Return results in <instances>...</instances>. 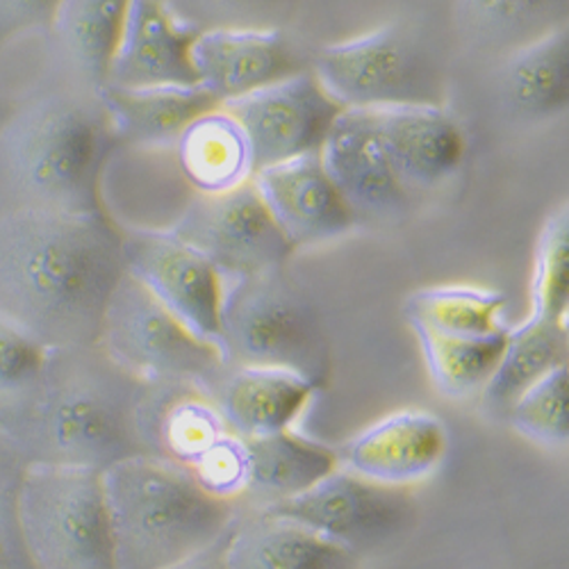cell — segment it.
<instances>
[{
	"mask_svg": "<svg viewBox=\"0 0 569 569\" xmlns=\"http://www.w3.org/2000/svg\"><path fill=\"white\" fill-rule=\"evenodd\" d=\"M189 32L167 12L162 0H128L106 87L153 89L197 84L189 62Z\"/></svg>",
	"mask_w": 569,
	"mask_h": 569,
	"instance_id": "obj_18",
	"label": "cell"
},
{
	"mask_svg": "<svg viewBox=\"0 0 569 569\" xmlns=\"http://www.w3.org/2000/svg\"><path fill=\"white\" fill-rule=\"evenodd\" d=\"M317 386L273 367H230L208 388L228 431L244 440L292 431Z\"/></svg>",
	"mask_w": 569,
	"mask_h": 569,
	"instance_id": "obj_22",
	"label": "cell"
},
{
	"mask_svg": "<svg viewBox=\"0 0 569 569\" xmlns=\"http://www.w3.org/2000/svg\"><path fill=\"white\" fill-rule=\"evenodd\" d=\"M128 0H60L43 28L46 80L99 97L119 39Z\"/></svg>",
	"mask_w": 569,
	"mask_h": 569,
	"instance_id": "obj_16",
	"label": "cell"
},
{
	"mask_svg": "<svg viewBox=\"0 0 569 569\" xmlns=\"http://www.w3.org/2000/svg\"><path fill=\"white\" fill-rule=\"evenodd\" d=\"M167 12L189 32L203 30H280L299 0H162Z\"/></svg>",
	"mask_w": 569,
	"mask_h": 569,
	"instance_id": "obj_33",
	"label": "cell"
},
{
	"mask_svg": "<svg viewBox=\"0 0 569 569\" xmlns=\"http://www.w3.org/2000/svg\"><path fill=\"white\" fill-rule=\"evenodd\" d=\"M60 0H0V51L26 34H41Z\"/></svg>",
	"mask_w": 569,
	"mask_h": 569,
	"instance_id": "obj_36",
	"label": "cell"
},
{
	"mask_svg": "<svg viewBox=\"0 0 569 569\" xmlns=\"http://www.w3.org/2000/svg\"><path fill=\"white\" fill-rule=\"evenodd\" d=\"M117 149L167 151L173 149L182 130L217 103L199 84L112 89L99 93Z\"/></svg>",
	"mask_w": 569,
	"mask_h": 569,
	"instance_id": "obj_24",
	"label": "cell"
},
{
	"mask_svg": "<svg viewBox=\"0 0 569 569\" xmlns=\"http://www.w3.org/2000/svg\"><path fill=\"white\" fill-rule=\"evenodd\" d=\"M569 312V206L551 210L536 244L529 319L567 326Z\"/></svg>",
	"mask_w": 569,
	"mask_h": 569,
	"instance_id": "obj_31",
	"label": "cell"
},
{
	"mask_svg": "<svg viewBox=\"0 0 569 569\" xmlns=\"http://www.w3.org/2000/svg\"><path fill=\"white\" fill-rule=\"evenodd\" d=\"M569 0H456L453 28L467 51L495 60L567 26Z\"/></svg>",
	"mask_w": 569,
	"mask_h": 569,
	"instance_id": "obj_26",
	"label": "cell"
},
{
	"mask_svg": "<svg viewBox=\"0 0 569 569\" xmlns=\"http://www.w3.org/2000/svg\"><path fill=\"white\" fill-rule=\"evenodd\" d=\"M506 297L473 284H438L412 292L403 303L408 326H421L442 336L492 338L506 333Z\"/></svg>",
	"mask_w": 569,
	"mask_h": 569,
	"instance_id": "obj_29",
	"label": "cell"
},
{
	"mask_svg": "<svg viewBox=\"0 0 569 569\" xmlns=\"http://www.w3.org/2000/svg\"><path fill=\"white\" fill-rule=\"evenodd\" d=\"M560 365H567V326L529 317L510 326L501 358L481 392L486 408L506 415L521 392Z\"/></svg>",
	"mask_w": 569,
	"mask_h": 569,
	"instance_id": "obj_28",
	"label": "cell"
},
{
	"mask_svg": "<svg viewBox=\"0 0 569 569\" xmlns=\"http://www.w3.org/2000/svg\"><path fill=\"white\" fill-rule=\"evenodd\" d=\"M123 269L108 214L0 212V315L43 349L97 345Z\"/></svg>",
	"mask_w": 569,
	"mask_h": 569,
	"instance_id": "obj_1",
	"label": "cell"
},
{
	"mask_svg": "<svg viewBox=\"0 0 569 569\" xmlns=\"http://www.w3.org/2000/svg\"><path fill=\"white\" fill-rule=\"evenodd\" d=\"M312 76L340 110L440 106L433 60L397 23L326 46Z\"/></svg>",
	"mask_w": 569,
	"mask_h": 569,
	"instance_id": "obj_8",
	"label": "cell"
},
{
	"mask_svg": "<svg viewBox=\"0 0 569 569\" xmlns=\"http://www.w3.org/2000/svg\"><path fill=\"white\" fill-rule=\"evenodd\" d=\"M46 353L26 330L0 315V408L21 397L37 378Z\"/></svg>",
	"mask_w": 569,
	"mask_h": 569,
	"instance_id": "obj_35",
	"label": "cell"
},
{
	"mask_svg": "<svg viewBox=\"0 0 569 569\" xmlns=\"http://www.w3.org/2000/svg\"><path fill=\"white\" fill-rule=\"evenodd\" d=\"M139 390L99 345L51 349L30 388L0 408V423L26 467L103 471L144 453L134 419Z\"/></svg>",
	"mask_w": 569,
	"mask_h": 569,
	"instance_id": "obj_2",
	"label": "cell"
},
{
	"mask_svg": "<svg viewBox=\"0 0 569 569\" xmlns=\"http://www.w3.org/2000/svg\"><path fill=\"white\" fill-rule=\"evenodd\" d=\"M189 473L208 495L240 506L249 481L247 440L228 431L189 469Z\"/></svg>",
	"mask_w": 569,
	"mask_h": 569,
	"instance_id": "obj_34",
	"label": "cell"
},
{
	"mask_svg": "<svg viewBox=\"0 0 569 569\" xmlns=\"http://www.w3.org/2000/svg\"><path fill=\"white\" fill-rule=\"evenodd\" d=\"M3 114H6V112H0V119H3Z\"/></svg>",
	"mask_w": 569,
	"mask_h": 569,
	"instance_id": "obj_40",
	"label": "cell"
},
{
	"mask_svg": "<svg viewBox=\"0 0 569 569\" xmlns=\"http://www.w3.org/2000/svg\"><path fill=\"white\" fill-rule=\"evenodd\" d=\"M17 510L34 569H119L101 471L30 465Z\"/></svg>",
	"mask_w": 569,
	"mask_h": 569,
	"instance_id": "obj_6",
	"label": "cell"
},
{
	"mask_svg": "<svg viewBox=\"0 0 569 569\" xmlns=\"http://www.w3.org/2000/svg\"><path fill=\"white\" fill-rule=\"evenodd\" d=\"M167 230L203 256L221 280L284 267L295 251L251 182L226 194H192Z\"/></svg>",
	"mask_w": 569,
	"mask_h": 569,
	"instance_id": "obj_10",
	"label": "cell"
},
{
	"mask_svg": "<svg viewBox=\"0 0 569 569\" xmlns=\"http://www.w3.org/2000/svg\"><path fill=\"white\" fill-rule=\"evenodd\" d=\"M221 358L230 367L301 373L317 388L330 369L319 310L284 267L221 280Z\"/></svg>",
	"mask_w": 569,
	"mask_h": 569,
	"instance_id": "obj_5",
	"label": "cell"
},
{
	"mask_svg": "<svg viewBox=\"0 0 569 569\" xmlns=\"http://www.w3.org/2000/svg\"><path fill=\"white\" fill-rule=\"evenodd\" d=\"M97 345L139 383L178 381L208 392L226 369L217 349L197 340L128 273L108 299Z\"/></svg>",
	"mask_w": 569,
	"mask_h": 569,
	"instance_id": "obj_7",
	"label": "cell"
},
{
	"mask_svg": "<svg viewBox=\"0 0 569 569\" xmlns=\"http://www.w3.org/2000/svg\"><path fill=\"white\" fill-rule=\"evenodd\" d=\"M447 447V429L436 415L399 410L367 426L336 453L340 467L356 477L406 490L433 477Z\"/></svg>",
	"mask_w": 569,
	"mask_h": 569,
	"instance_id": "obj_15",
	"label": "cell"
},
{
	"mask_svg": "<svg viewBox=\"0 0 569 569\" xmlns=\"http://www.w3.org/2000/svg\"><path fill=\"white\" fill-rule=\"evenodd\" d=\"M249 481L242 501L264 508L292 499L338 469V453L295 431L247 440Z\"/></svg>",
	"mask_w": 569,
	"mask_h": 569,
	"instance_id": "obj_27",
	"label": "cell"
},
{
	"mask_svg": "<svg viewBox=\"0 0 569 569\" xmlns=\"http://www.w3.org/2000/svg\"><path fill=\"white\" fill-rule=\"evenodd\" d=\"M317 153L356 223L390 226L408 214L410 192L397 180L369 110H340Z\"/></svg>",
	"mask_w": 569,
	"mask_h": 569,
	"instance_id": "obj_13",
	"label": "cell"
},
{
	"mask_svg": "<svg viewBox=\"0 0 569 569\" xmlns=\"http://www.w3.org/2000/svg\"><path fill=\"white\" fill-rule=\"evenodd\" d=\"M123 269L197 340L221 356V278L167 228H121Z\"/></svg>",
	"mask_w": 569,
	"mask_h": 569,
	"instance_id": "obj_11",
	"label": "cell"
},
{
	"mask_svg": "<svg viewBox=\"0 0 569 569\" xmlns=\"http://www.w3.org/2000/svg\"><path fill=\"white\" fill-rule=\"evenodd\" d=\"M381 149L406 192L442 184L462 162L465 137L442 106L369 110Z\"/></svg>",
	"mask_w": 569,
	"mask_h": 569,
	"instance_id": "obj_20",
	"label": "cell"
},
{
	"mask_svg": "<svg viewBox=\"0 0 569 569\" xmlns=\"http://www.w3.org/2000/svg\"><path fill=\"white\" fill-rule=\"evenodd\" d=\"M197 84L221 106L297 69L280 30H203L189 43Z\"/></svg>",
	"mask_w": 569,
	"mask_h": 569,
	"instance_id": "obj_19",
	"label": "cell"
},
{
	"mask_svg": "<svg viewBox=\"0 0 569 569\" xmlns=\"http://www.w3.org/2000/svg\"><path fill=\"white\" fill-rule=\"evenodd\" d=\"M512 431L533 445L562 449L569 442V381L560 365L521 392L503 415Z\"/></svg>",
	"mask_w": 569,
	"mask_h": 569,
	"instance_id": "obj_32",
	"label": "cell"
},
{
	"mask_svg": "<svg viewBox=\"0 0 569 569\" xmlns=\"http://www.w3.org/2000/svg\"><path fill=\"white\" fill-rule=\"evenodd\" d=\"M134 419L144 453L187 471L228 433L214 401L194 383H141Z\"/></svg>",
	"mask_w": 569,
	"mask_h": 569,
	"instance_id": "obj_21",
	"label": "cell"
},
{
	"mask_svg": "<svg viewBox=\"0 0 569 569\" xmlns=\"http://www.w3.org/2000/svg\"><path fill=\"white\" fill-rule=\"evenodd\" d=\"M251 184L292 249L340 240L358 226L326 178L317 151L258 169Z\"/></svg>",
	"mask_w": 569,
	"mask_h": 569,
	"instance_id": "obj_14",
	"label": "cell"
},
{
	"mask_svg": "<svg viewBox=\"0 0 569 569\" xmlns=\"http://www.w3.org/2000/svg\"><path fill=\"white\" fill-rule=\"evenodd\" d=\"M226 536H228V531L219 540L208 545L206 549H201V551H197L192 556H187V558H182V560H178V562H173V565H169L164 569H226V560H223Z\"/></svg>",
	"mask_w": 569,
	"mask_h": 569,
	"instance_id": "obj_38",
	"label": "cell"
},
{
	"mask_svg": "<svg viewBox=\"0 0 569 569\" xmlns=\"http://www.w3.org/2000/svg\"><path fill=\"white\" fill-rule=\"evenodd\" d=\"M410 328L433 386L449 399H467L483 392L508 338V330L492 338H456L421 326Z\"/></svg>",
	"mask_w": 569,
	"mask_h": 569,
	"instance_id": "obj_30",
	"label": "cell"
},
{
	"mask_svg": "<svg viewBox=\"0 0 569 569\" xmlns=\"http://www.w3.org/2000/svg\"><path fill=\"white\" fill-rule=\"evenodd\" d=\"M26 465L12 442V438L8 436L6 426L0 423V486L3 483H17L21 479Z\"/></svg>",
	"mask_w": 569,
	"mask_h": 569,
	"instance_id": "obj_39",
	"label": "cell"
},
{
	"mask_svg": "<svg viewBox=\"0 0 569 569\" xmlns=\"http://www.w3.org/2000/svg\"><path fill=\"white\" fill-rule=\"evenodd\" d=\"M226 569H351L353 556L290 519L260 508L237 512L223 547Z\"/></svg>",
	"mask_w": 569,
	"mask_h": 569,
	"instance_id": "obj_23",
	"label": "cell"
},
{
	"mask_svg": "<svg viewBox=\"0 0 569 569\" xmlns=\"http://www.w3.org/2000/svg\"><path fill=\"white\" fill-rule=\"evenodd\" d=\"M176 162L194 194H226L256 173L249 137L221 106L199 114L178 137Z\"/></svg>",
	"mask_w": 569,
	"mask_h": 569,
	"instance_id": "obj_25",
	"label": "cell"
},
{
	"mask_svg": "<svg viewBox=\"0 0 569 569\" xmlns=\"http://www.w3.org/2000/svg\"><path fill=\"white\" fill-rule=\"evenodd\" d=\"M221 108L244 128L256 171L317 151L340 112L312 71H295Z\"/></svg>",
	"mask_w": 569,
	"mask_h": 569,
	"instance_id": "obj_12",
	"label": "cell"
},
{
	"mask_svg": "<svg viewBox=\"0 0 569 569\" xmlns=\"http://www.w3.org/2000/svg\"><path fill=\"white\" fill-rule=\"evenodd\" d=\"M101 481L119 569H164L219 540L240 512L149 453L110 465Z\"/></svg>",
	"mask_w": 569,
	"mask_h": 569,
	"instance_id": "obj_4",
	"label": "cell"
},
{
	"mask_svg": "<svg viewBox=\"0 0 569 569\" xmlns=\"http://www.w3.org/2000/svg\"><path fill=\"white\" fill-rule=\"evenodd\" d=\"M114 151L99 97L30 91L0 119V212L106 214L101 178Z\"/></svg>",
	"mask_w": 569,
	"mask_h": 569,
	"instance_id": "obj_3",
	"label": "cell"
},
{
	"mask_svg": "<svg viewBox=\"0 0 569 569\" xmlns=\"http://www.w3.org/2000/svg\"><path fill=\"white\" fill-rule=\"evenodd\" d=\"M490 103L515 126L560 117L569 106V30L558 28L490 60Z\"/></svg>",
	"mask_w": 569,
	"mask_h": 569,
	"instance_id": "obj_17",
	"label": "cell"
},
{
	"mask_svg": "<svg viewBox=\"0 0 569 569\" xmlns=\"http://www.w3.org/2000/svg\"><path fill=\"white\" fill-rule=\"evenodd\" d=\"M260 510L290 519L351 556L390 545L406 533L412 519L406 490L371 483L345 467L306 492Z\"/></svg>",
	"mask_w": 569,
	"mask_h": 569,
	"instance_id": "obj_9",
	"label": "cell"
},
{
	"mask_svg": "<svg viewBox=\"0 0 569 569\" xmlns=\"http://www.w3.org/2000/svg\"><path fill=\"white\" fill-rule=\"evenodd\" d=\"M17 483L0 486V569H34L19 521Z\"/></svg>",
	"mask_w": 569,
	"mask_h": 569,
	"instance_id": "obj_37",
	"label": "cell"
}]
</instances>
